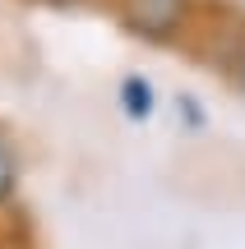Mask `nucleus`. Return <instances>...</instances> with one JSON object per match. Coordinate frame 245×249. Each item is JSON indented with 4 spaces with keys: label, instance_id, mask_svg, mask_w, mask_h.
I'll return each mask as SVG.
<instances>
[{
    "label": "nucleus",
    "instance_id": "1",
    "mask_svg": "<svg viewBox=\"0 0 245 249\" xmlns=\"http://www.w3.org/2000/svg\"><path fill=\"white\" fill-rule=\"evenodd\" d=\"M116 23L125 28L134 42L148 46H181L194 28L199 0H116L111 5Z\"/></svg>",
    "mask_w": 245,
    "mask_h": 249
},
{
    "label": "nucleus",
    "instance_id": "2",
    "mask_svg": "<svg viewBox=\"0 0 245 249\" xmlns=\"http://www.w3.org/2000/svg\"><path fill=\"white\" fill-rule=\"evenodd\" d=\"M120 107H125V116H130V120H148V116H153V107H157L153 83L139 79V74L120 79Z\"/></svg>",
    "mask_w": 245,
    "mask_h": 249
},
{
    "label": "nucleus",
    "instance_id": "3",
    "mask_svg": "<svg viewBox=\"0 0 245 249\" xmlns=\"http://www.w3.org/2000/svg\"><path fill=\"white\" fill-rule=\"evenodd\" d=\"M14 189H19V157H14V148L0 139V203H9Z\"/></svg>",
    "mask_w": 245,
    "mask_h": 249
},
{
    "label": "nucleus",
    "instance_id": "4",
    "mask_svg": "<svg viewBox=\"0 0 245 249\" xmlns=\"http://www.w3.org/2000/svg\"><path fill=\"white\" fill-rule=\"evenodd\" d=\"M236 79H241V88H245V51L236 55Z\"/></svg>",
    "mask_w": 245,
    "mask_h": 249
},
{
    "label": "nucleus",
    "instance_id": "5",
    "mask_svg": "<svg viewBox=\"0 0 245 249\" xmlns=\"http://www.w3.org/2000/svg\"><path fill=\"white\" fill-rule=\"evenodd\" d=\"M42 5H60L65 9V5H83V0H42Z\"/></svg>",
    "mask_w": 245,
    "mask_h": 249
}]
</instances>
